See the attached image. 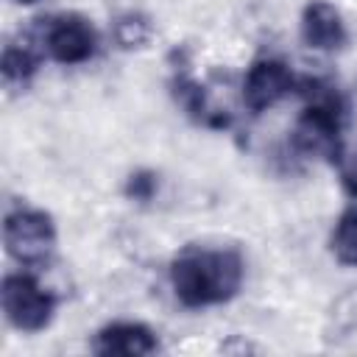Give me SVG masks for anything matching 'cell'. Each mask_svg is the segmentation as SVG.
I'll use <instances>...</instances> for the list:
<instances>
[{
  "label": "cell",
  "instance_id": "6da1fadb",
  "mask_svg": "<svg viewBox=\"0 0 357 357\" xmlns=\"http://www.w3.org/2000/svg\"><path fill=\"white\" fill-rule=\"evenodd\" d=\"M245 265L234 248L187 245L170 262V287L190 310L231 301L243 287Z\"/></svg>",
  "mask_w": 357,
  "mask_h": 357
},
{
  "label": "cell",
  "instance_id": "7a4b0ae2",
  "mask_svg": "<svg viewBox=\"0 0 357 357\" xmlns=\"http://www.w3.org/2000/svg\"><path fill=\"white\" fill-rule=\"evenodd\" d=\"M307 98L304 112L296 120V128L290 134L293 148L304 156L326 159L329 165H343L346 148H343V128H346V100L343 95L318 78H301L298 89Z\"/></svg>",
  "mask_w": 357,
  "mask_h": 357
},
{
  "label": "cell",
  "instance_id": "3957f363",
  "mask_svg": "<svg viewBox=\"0 0 357 357\" xmlns=\"http://www.w3.org/2000/svg\"><path fill=\"white\" fill-rule=\"evenodd\" d=\"M0 304L8 324L20 332H42L56 315V296L31 273H8L0 287Z\"/></svg>",
  "mask_w": 357,
  "mask_h": 357
},
{
  "label": "cell",
  "instance_id": "277c9868",
  "mask_svg": "<svg viewBox=\"0 0 357 357\" xmlns=\"http://www.w3.org/2000/svg\"><path fill=\"white\" fill-rule=\"evenodd\" d=\"M3 240L6 251L22 262V265H42L47 262L53 245H56V226L53 218L42 209L20 206L6 215L3 223Z\"/></svg>",
  "mask_w": 357,
  "mask_h": 357
},
{
  "label": "cell",
  "instance_id": "5b68a950",
  "mask_svg": "<svg viewBox=\"0 0 357 357\" xmlns=\"http://www.w3.org/2000/svg\"><path fill=\"white\" fill-rule=\"evenodd\" d=\"M39 45L59 64H84L98 50V33L81 14H56L45 22Z\"/></svg>",
  "mask_w": 357,
  "mask_h": 357
},
{
  "label": "cell",
  "instance_id": "8992f818",
  "mask_svg": "<svg viewBox=\"0 0 357 357\" xmlns=\"http://www.w3.org/2000/svg\"><path fill=\"white\" fill-rule=\"evenodd\" d=\"M296 89H298V78L293 75V70L284 61L257 59L243 78V103L254 114H262Z\"/></svg>",
  "mask_w": 357,
  "mask_h": 357
},
{
  "label": "cell",
  "instance_id": "52a82bcc",
  "mask_svg": "<svg viewBox=\"0 0 357 357\" xmlns=\"http://www.w3.org/2000/svg\"><path fill=\"white\" fill-rule=\"evenodd\" d=\"M301 39L312 50L335 53V50L346 47L349 31H346V22H343L340 11L332 3L315 0L301 11Z\"/></svg>",
  "mask_w": 357,
  "mask_h": 357
},
{
  "label": "cell",
  "instance_id": "ba28073f",
  "mask_svg": "<svg viewBox=\"0 0 357 357\" xmlns=\"http://www.w3.org/2000/svg\"><path fill=\"white\" fill-rule=\"evenodd\" d=\"M159 349L156 335L137 321H114L106 324L95 340H92V351L98 354H123V357H139V354H153Z\"/></svg>",
  "mask_w": 357,
  "mask_h": 357
},
{
  "label": "cell",
  "instance_id": "9c48e42d",
  "mask_svg": "<svg viewBox=\"0 0 357 357\" xmlns=\"http://www.w3.org/2000/svg\"><path fill=\"white\" fill-rule=\"evenodd\" d=\"M170 92H173L176 103L184 109V114L192 117L195 123H204V126H212V128L226 126V117H220V114L209 106V98H206L204 86H201L187 70H176V73H173V78H170Z\"/></svg>",
  "mask_w": 357,
  "mask_h": 357
},
{
  "label": "cell",
  "instance_id": "30bf717a",
  "mask_svg": "<svg viewBox=\"0 0 357 357\" xmlns=\"http://www.w3.org/2000/svg\"><path fill=\"white\" fill-rule=\"evenodd\" d=\"M39 61H42V53H39V47L31 45L28 39L6 45L3 61H0V70H3L6 84H25V81L39 70Z\"/></svg>",
  "mask_w": 357,
  "mask_h": 357
},
{
  "label": "cell",
  "instance_id": "8fae6325",
  "mask_svg": "<svg viewBox=\"0 0 357 357\" xmlns=\"http://www.w3.org/2000/svg\"><path fill=\"white\" fill-rule=\"evenodd\" d=\"M329 245H332V254L337 257V262L357 268V206H349L337 218Z\"/></svg>",
  "mask_w": 357,
  "mask_h": 357
},
{
  "label": "cell",
  "instance_id": "7c38bea8",
  "mask_svg": "<svg viewBox=\"0 0 357 357\" xmlns=\"http://www.w3.org/2000/svg\"><path fill=\"white\" fill-rule=\"evenodd\" d=\"M114 36L123 47H137L148 39V22L139 17V14H126L117 20L114 25Z\"/></svg>",
  "mask_w": 357,
  "mask_h": 357
},
{
  "label": "cell",
  "instance_id": "4fadbf2b",
  "mask_svg": "<svg viewBox=\"0 0 357 357\" xmlns=\"http://www.w3.org/2000/svg\"><path fill=\"white\" fill-rule=\"evenodd\" d=\"M153 192H156V176L148 173V170L134 173V176L128 178V184H126V195L134 198V201H151Z\"/></svg>",
  "mask_w": 357,
  "mask_h": 357
},
{
  "label": "cell",
  "instance_id": "5bb4252c",
  "mask_svg": "<svg viewBox=\"0 0 357 357\" xmlns=\"http://www.w3.org/2000/svg\"><path fill=\"white\" fill-rule=\"evenodd\" d=\"M14 3H22V6H31V3H36V0H14Z\"/></svg>",
  "mask_w": 357,
  "mask_h": 357
}]
</instances>
